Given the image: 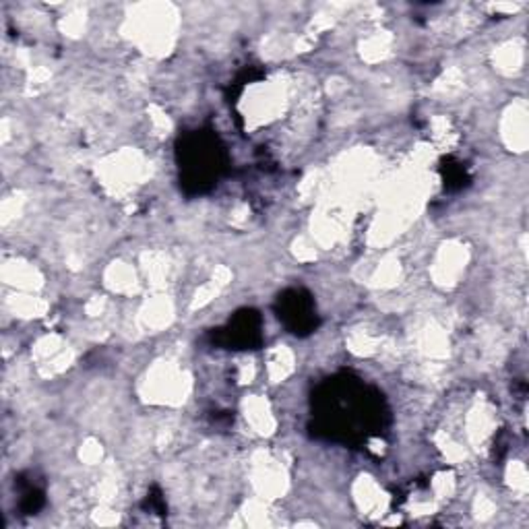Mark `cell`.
Segmentation results:
<instances>
[{
  "label": "cell",
  "mask_w": 529,
  "mask_h": 529,
  "mask_svg": "<svg viewBox=\"0 0 529 529\" xmlns=\"http://www.w3.org/2000/svg\"><path fill=\"white\" fill-rule=\"evenodd\" d=\"M304 300L298 298V294H294L291 300L284 302V316L286 318H294V327L302 329L304 325H313V316H311V308L302 304Z\"/></svg>",
  "instance_id": "cell-1"
}]
</instances>
